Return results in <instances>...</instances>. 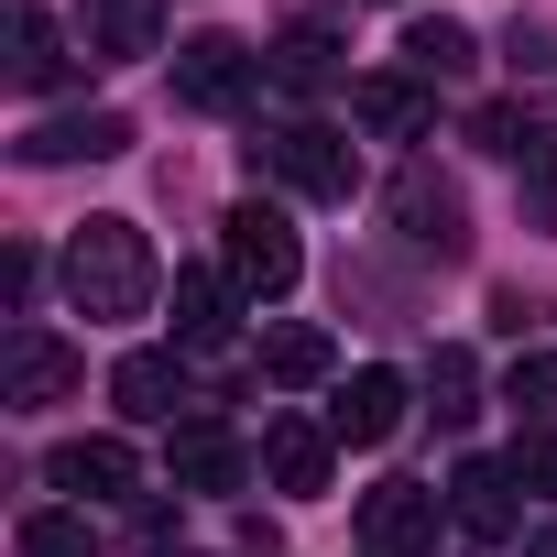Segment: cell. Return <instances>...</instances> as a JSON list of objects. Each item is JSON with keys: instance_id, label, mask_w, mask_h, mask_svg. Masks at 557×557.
Listing matches in <instances>:
<instances>
[{"instance_id": "6da1fadb", "label": "cell", "mask_w": 557, "mask_h": 557, "mask_svg": "<svg viewBox=\"0 0 557 557\" xmlns=\"http://www.w3.org/2000/svg\"><path fill=\"white\" fill-rule=\"evenodd\" d=\"M153 296H164V262H153V240H143L132 219H88V230L66 240V307H77V318L121 329V318H143Z\"/></svg>"}, {"instance_id": "7a4b0ae2", "label": "cell", "mask_w": 557, "mask_h": 557, "mask_svg": "<svg viewBox=\"0 0 557 557\" xmlns=\"http://www.w3.org/2000/svg\"><path fill=\"white\" fill-rule=\"evenodd\" d=\"M219 273H230V285H240L251 307H273V296H285L296 273H307V251H296V219H285V208H262V197H240V208L219 219Z\"/></svg>"}, {"instance_id": "3957f363", "label": "cell", "mask_w": 557, "mask_h": 557, "mask_svg": "<svg viewBox=\"0 0 557 557\" xmlns=\"http://www.w3.org/2000/svg\"><path fill=\"white\" fill-rule=\"evenodd\" d=\"M251 164H262V175H285L296 197H329V208L361 186V164H350V143H339L329 121H273V132L251 143Z\"/></svg>"}, {"instance_id": "277c9868", "label": "cell", "mask_w": 557, "mask_h": 557, "mask_svg": "<svg viewBox=\"0 0 557 557\" xmlns=\"http://www.w3.org/2000/svg\"><path fill=\"white\" fill-rule=\"evenodd\" d=\"M262 77H273V66H262L240 34H197V45H175V99H186V110H240Z\"/></svg>"}, {"instance_id": "5b68a950", "label": "cell", "mask_w": 557, "mask_h": 557, "mask_svg": "<svg viewBox=\"0 0 557 557\" xmlns=\"http://www.w3.org/2000/svg\"><path fill=\"white\" fill-rule=\"evenodd\" d=\"M394 230H405L416 251H437V262L470 251V208H459V186H448L437 164H405V175H394Z\"/></svg>"}, {"instance_id": "8992f818", "label": "cell", "mask_w": 557, "mask_h": 557, "mask_svg": "<svg viewBox=\"0 0 557 557\" xmlns=\"http://www.w3.org/2000/svg\"><path fill=\"white\" fill-rule=\"evenodd\" d=\"M448 524H459L470 546H503V535L524 524V470H513V459H470V470L448 481Z\"/></svg>"}, {"instance_id": "52a82bcc", "label": "cell", "mask_w": 557, "mask_h": 557, "mask_svg": "<svg viewBox=\"0 0 557 557\" xmlns=\"http://www.w3.org/2000/svg\"><path fill=\"white\" fill-rule=\"evenodd\" d=\"M437 513H448V492L383 481V492L361 503V546H372V557H426V546H437Z\"/></svg>"}, {"instance_id": "ba28073f", "label": "cell", "mask_w": 557, "mask_h": 557, "mask_svg": "<svg viewBox=\"0 0 557 557\" xmlns=\"http://www.w3.org/2000/svg\"><path fill=\"white\" fill-rule=\"evenodd\" d=\"M45 481H55V492H88V503H132V492H143V459H132L121 437H66V448L45 459Z\"/></svg>"}, {"instance_id": "9c48e42d", "label": "cell", "mask_w": 557, "mask_h": 557, "mask_svg": "<svg viewBox=\"0 0 557 557\" xmlns=\"http://www.w3.org/2000/svg\"><path fill=\"white\" fill-rule=\"evenodd\" d=\"M110 153H132V121L121 110H66V121L23 132V164H110Z\"/></svg>"}, {"instance_id": "30bf717a", "label": "cell", "mask_w": 557, "mask_h": 557, "mask_svg": "<svg viewBox=\"0 0 557 557\" xmlns=\"http://www.w3.org/2000/svg\"><path fill=\"white\" fill-rule=\"evenodd\" d=\"M394 426H405V383H394V372H350V383H339V405H329V437L383 448Z\"/></svg>"}, {"instance_id": "8fae6325", "label": "cell", "mask_w": 557, "mask_h": 557, "mask_svg": "<svg viewBox=\"0 0 557 557\" xmlns=\"http://www.w3.org/2000/svg\"><path fill=\"white\" fill-rule=\"evenodd\" d=\"M66 394H77V350L45 339V329H23V339H12V405L45 416V405H66Z\"/></svg>"}, {"instance_id": "7c38bea8", "label": "cell", "mask_w": 557, "mask_h": 557, "mask_svg": "<svg viewBox=\"0 0 557 557\" xmlns=\"http://www.w3.org/2000/svg\"><path fill=\"white\" fill-rule=\"evenodd\" d=\"M262 470H273V492H329V426L273 416L262 426Z\"/></svg>"}, {"instance_id": "4fadbf2b", "label": "cell", "mask_w": 557, "mask_h": 557, "mask_svg": "<svg viewBox=\"0 0 557 557\" xmlns=\"http://www.w3.org/2000/svg\"><path fill=\"white\" fill-rule=\"evenodd\" d=\"M350 110H361V121H372L383 143H416V132L437 121V99H426V77H361V88H350Z\"/></svg>"}, {"instance_id": "5bb4252c", "label": "cell", "mask_w": 557, "mask_h": 557, "mask_svg": "<svg viewBox=\"0 0 557 557\" xmlns=\"http://www.w3.org/2000/svg\"><path fill=\"white\" fill-rule=\"evenodd\" d=\"M251 481V448L219 437V426H186L175 437V492H240Z\"/></svg>"}, {"instance_id": "9a60e30c", "label": "cell", "mask_w": 557, "mask_h": 557, "mask_svg": "<svg viewBox=\"0 0 557 557\" xmlns=\"http://www.w3.org/2000/svg\"><path fill=\"white\" fill-rule=\"evenodd\" d=\"M230 273H175V339L186 350H230Z\"/></svg>"}, {"instance_id": "2e32d148", "label": "cell", "mask_w": 557, "mask_h": 557, "mask_svg": "<svg viewBox=\"0 0 557 557\" xmlns=\"http://www.w3.org/2000/svg\"><path fill=\"white\" fill-rule=\"evenodd\" d=\"M110 394H121V416H153V426H164V416L186 405V372H175V350H132V361L110 372Z\"/></svg>"}, {"instance_id": "e0dca14e", "label": "cell", "mask_w": 557, "mask_h": 557, "mask_svg": "<svg viewBox=\"0 0 557 557\" xmlns=\"http://www.w3.org/2000/svg\"><path fill=\"white\" fill-rule=\"evenodd\" d=\"M262 66L285 77V88H329V77H339V34H329V23H285V34L262 45Z\"/></svg>"}, {"instance_id": "ac0fdd59", "label": "cell", "mask_w": 557, "mask_h": 557, "mask_svg": "<svg viewBox=\"0 0 557 557\" xmlns=\"http://www.w3.org/2000/svg\"><path fill=\"white\" fill-rule=\"evenodd\" d=\"M55 77H66V34H55L45 12H12V88H23V99H45Z\"/></svg>"}, {"instance_id": "d6986e66", "label": "cell", "mask_w": 557, "mask_h": 557, "mask_svg": "<svg viewBox=\"0 0 557 557\" xmlns=\"http://www.w3.org/2000/svg\"><path fill=\"white\" fill-rule=\"evenodd\" d=\"M405 66L437 88V77H470V66H481V45H470V23H448V12H437V23H405Z\"/></svg>"}, {"instance_id": "ffe728a7", "label": "cell", "mask_w": 557, "mask_h": 557, "mask_svg": "<svg viewBox=\"0 0 557 557\" xmlns=\"http://www.w3.org/2000/svg\"><path fill=\"white\" fill-rule=\"evenodd\" d=\"M329 361H339V350H329V329H307V318H296V329H262V372H273V383H329Z\"/></svg>"}, {"instance_id": "44dd1931", "label": "cell", "mask_w": 557, "mask_h": 557, "mask_svg": "<svg viewBox=\"0 0 557 557\" xmlns=\"http://www.w3.org/2000/svg\"><path fill=\"white\" fill-rule=\"evenodd\" d=\"M153 34H164L153 0H99V12H88V45L99 55H153Z\"/></svg>"}, {"instance_id": "7402d4cb", "label": "cell", "mask_w": 557, "mask_h": 557, "mask_svg": "<svg viewBox=\"0 0 557 557\" xmlns=\"http://www.w3.org/2000/svg\"><path fill=\"white\" fill-rule=\"evenodd\" d=\"M426 405H437V426H459V416L481 405V361H470V350H437V361H426Z\"/></svg>"}, {"instance_id": "603a6c76", "label": "cell", "mask_w": 557, "mask_h": 557, "mask_svg": "<svg viewBox=\"0 0 557 557\" xmlns=\"http://www.w3.org/2000/svg\"><path fill=\"white\" fill-rule=\"evenodd\" d=\"M503 405H513L524 426H557V350H524L513 383H503Z\"/></svg>"}, {"instance_id": "cb8c5ba5", "label": "cell", "mask_w": 557, "mask_h": 557, "mask_svg": "<svg viewBox=\"0 0 557 557\" xmlns=\"http://www.w3.org/2000/svg\"><path fill=\"white\" fill-rule=\"evenodd\" d=\"M470 143H481V153H535V121H524L513 99H481V110H470Z\"/></svg>"}, {"instance_id": "d4e9b609", "label": "cell", "mask_w": 557, "mask_h": 557, "mask_svg": "<svg viewBox=\"0 0 557 557\" xmlns=\"http://www.w3.org/2000/svg\"><path fill=\"white\" fill-rule=\"evenodd\" d=\"M524 219L557 230V132H535V153H524Z\"/></svg>"}, {"instance_id": "484cf974", "label": "cell", "mask_w": 557, "mask_h": 557, "mask_svg": "<svg viewBox=\"0 0 557 557\" xmlns=\"http://www.w3.org/2000/svg\"><path fill=\"white\" fill-rule=\"evenodd\" d=\"M23 557H99L88 546V513H34L23 524Z\"/></svg>"}, {"instance_id": "4316f807", "label": "cell", "mask_w": 557, "mask_h": 557, "mask_svg": "<svg viewBox=\"0 0 557 557\" xmlns=\"http://www.w3.org/2000/svg\"><path fill=\"white\" fill-rule=\"evenodd\" d=\"M513 470H524V492H557V426H535V437L513 448Z\"/></svg>"}, {"instance_id": "83f0119b", "label": "cell", "mask_w": 557, "mask_h": 557, "mask_svg": "<svg viewBox=\"0 0 557 557\" xmlns=\"http://www.w3.org/2000/svg\"><path fill=\"white\" fill-rule=\"evenodd\" d=\"M524 557H557V524H535V535H524Z\"/></svg>"}]
</instances>
